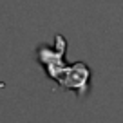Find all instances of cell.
Masks as SVG:
<instances>
[{
	"instance_id": "cell-1",
	"label": "cell",
	"mask_w": 123,
	"mask_h": 123,
	"mask_svg": "<svg viewBox=\"0 0 123 123\" xmlns=\"http://www.w3.org/2000/svg\"><path fill=\"white\" fill-rule=\"evenodd\" d=\"M65 51H67V40L62 35H54L53 43H42V45L36 49V58H38V63L45 69L47 76L51 80H56L62 74V71L67 67L65 60Z\"/></svg>"
},
{
	"instance_id": "cell-2",
	"label": "cell",
	"mask_w": 123,
	"mask_h": 123,
	"mask_svg": "<svg viewBox=\"0 0 123 123\" xmlns=\"http://www.w3.org/2000/svg\"><path fill=\"white\" fill-rule=\"evenodd\" d=\"M58 85L65 91H74L80 98L87 96L91 87V69L85 62H74L62 71V74L56 78Z\"/></svg>"
}]
</instances>
